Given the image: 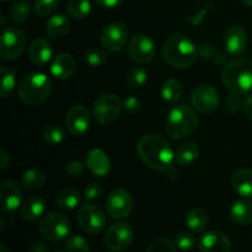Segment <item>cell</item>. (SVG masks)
<instances>
[{
	"label": "cell",
	"mask_w": 252,
	"mask_h": 252,
	"mask_svg": "<svg viewBox=\"0 0 252 252\" xmlns=\"http://www.w3.org/2000/svg\"><path fill=\"white\" fill-rule=\"evenodd\" d=\"M139 157L145 165L155 171L167 172L172 169L175 160L174 150L170 143L159 134H147L137 144Z\"/></svg>",
	"instance_id": "1"
},
{
	"label": "cell",
	"mask_w": 252,
	"mask_h": 252,
	"mask_svg": "<svg viewBox=\"0 0 252 252\" xmlns=\"http://www.w3.org/2000/svg\"><path fill=\"white\" fill-rule=\"evenodd\" d=\"M161 54L170 66L185 69L197 61L199 51L194 42L186 34L174 33L162 44Z\"/></svg>",
	"instance_id": "2"
},
{
	"label": "cell",
	"mask_w": 252,
	"mask_h": 252,
	"mask_svg": "<svg viewBox=\"0 0 252 252\" xmlns=\"http://www.w3.org/2000/svg\"><path fill=\"white\" fill-rule=\"evenodd\" d=\"M221 81L230 93H249L252 89V62L245 58L228 62L221 73Z\"/></svg>",
	"instance_id": "3"
},
{
	"label": "cell",
	"mask_w": 252,
	"mask_h": 252,
	"mask_svg": "<svg viewBox=\"0 0 252 252\" xmlns=\"http://www.w3.org/2000/svg\"><path fill=\"white\" fill-rule=\"evenodd\" d=\"M198 126V116L189 106H175L169 112L165 123V132L171 139L182 140L189 137Z\"/></svg>",
	"instance_id": "4"
},
{
	"label": "cell",
	"mask_w": 252,
	"mask_h": 252,
	"mask_svg": "<svg viewBox=\"0 0 252 252\" xmlns=\"http://www.w3.org/2000/svg\"><path fill=\"white\" fill-rule=\"evenodd\" d=\"M51 94V80L43 73H31L21 79L17 86L19 98L27 106L44 102Z\"/></svg>",
	"instance_id": "5"
},
{
	"label": "cell",
	"mask_w": 252,
	"mask_h": 252,
	"mask_svg": "<svg viewBox=\"0 0 252 252\" xmlns=\"http://www.w3.org/2000/svg\"><path fill=\"white\" fill-rule=\"evenodd\" d=\"M38 230L42 238L46 240L51 243H59L70 233V221L63 214L52 212L44 216L39 221Z\"/></svg>",
	"instance_id": "6"
},
{
	"label": "cell",
	"mask_w": 252,
	"mask_h": 252,
	"mask_svg": "<svg viewBox=\"0 0 252 252\" xmlns=\"http://www.w3.org/2000/svg\"><path fill=\"white\" fill-rule=\"evenodd\" d=\"M26 48V36L17 27H5L0 42V56L4 61H15Z\"/></svg>",
	"instance_id": "7"
},
{
	"label": "cell",
	"mask_w": 252,
	"mask_h": 252,
	"mask_svg": "<svg viewBox=\"0 0 252 252\" xmlns=\"http://www.w3.org/2000/svg\"><path fill=\"white\" fill-rule=\"evenodd\" d=\"M76 221L81 230L91 235L101 233L107 224L103 211L95 204H85L81 207L76 214Z\"/></svg>",
	"instance_id": "8"
},
{
	"label": "cell",
	"mask_w": 252,
	"mask_h": 252,
	"mask_svg": "<svg viewBox=\"0 0 252 252\" xmlns=\"http://www.w3.org/2000/svg\"><path fill=\"white\" fill-rule=\"evenodd\" d=\"M123 105L115 94H103L95 101L93 107L94 118L100 125H110L120 116Z\"/></svg>",
	"instance_id": "9"
},
{
	"label": "cell",
	"mask_w": 252,
	"mask_h": 252,
	"mask_svg": "<svg viewBox=\"0 0 252 252\" xmlns=\"http://www.w3.org/2000/svg\"><path fill=\"white\" fill-rule=\"evenodd\" d=\"M133 239H134V231L132 226L125 221H118L108 226L103 241L108 250L120 252L126 250L132 244Z\"/></svg>",
	"instance_id": "10"
},
{
	"label": "cell",
	"mask_w": 252,
	"mask_h": 252,
	"mask_svg": "<svg viewBox=\"0 0 252 252\" xmlns=\"http://www.w3.org/2000/svg\"><path fill=\"white\" fill-rule=\"evenodd\" d=\"M133 198L128 191L123 189H113L106 198V213L113 219H126L132 214Z\"/></svg>",
	"instance_id": "11"
},
{
	"label": "cell",
	"mask_w": 252,
	"mask_h": 252,
	"mask_svg": "<svg viewBox=\"0 0 252 252\" xmlns=\"http://www.w3.org/2000/svg\"><path fill=\"white\" fill-rule=\"evenodd\" d=\"M128 54L137 64H149L155 57V44L149 36L138 33L130 38L128 44Z\"/></svg>",
	"instance_id": "12"
},
{
	"label": "cell",
	"mask_w": 252,
	"mask_h": 252,
	"mask_svg": "<svg viewBox=\"0 0 252 252\" xmlns=\"http://www.w3.org/2000/svg\"><path fill=\"white\" fill-rule=\"evenodd\" d=\"M128 27L123 22L116 21L107 25L101 33V44L108 52H120L128 41Z\"/></svg>",
	"instance_id": "13"
},
{
	"label": "cell",
	"mask_w": 252,
	"mask_h": 252,
	"mask_svg": "<svg viewBox=\"0 0 252 252\" xmlns=\"http://www.w3.org/2000/svg\"><path fill=\"white\" fill-rule=\"evenodd\" d=\"M191 102L198 112L211 113L218 107L219 94L212 85H199L192 93Z\"/></svg>",
	"instance_id": "14"
},
{
	"label": "cell",
	"mask_w": 252,
	"mask_h": 252,
	"mask_svg": "<svg viewBox=\"0 0 252 252\" xmlns=\"http://www.w3.org/2000/svg\"><path fill=\"white\" fill-rule=\"evenodd\" d=\"M65 126L68 132L74 137H79L90 128V113L83 105H74L66 113Z\"/></svg>",
	"instance_id": "15"
},
{
	"label": "cell",
	"mask_w": 252,
	"mask_h": 252,
	"mask_svg": "<svg viewBox=\"0 0 252 252\" xmlns=\"http://www.w3.org/2000/svg\"><path fill=\"white\" fill-rule=\"evenodd\" d=\"M201 252H231V244L228 236L219 230H209L198 241Z\"/></svg>",
	"instance_id": "16"
},
{
	"label": "cell",
	"mask_w": 252,
	"mask_h": 252,
	"mask_svg": "<svg viewBox=\"0 0 252 252\" xmlns=\"http://www.w3.org/2000/svg\"><path fill=\"white\" fill-rule=\"evenodd\" d=\"M248 43V32H246L244 27L238 26V25L229 27L225 33V38H224L225 49L229 54H231V56H240L241 53L245 52Z\"/></svg>",
	"instance_id": "17"
},
{
	"label": "cell",
	"mask_w": 252,
	"mask_h": 252,
	"mask_svg": "<svg viewBox=\"0 0 252 252\" xmlns=\"http://www.w3.org/2000/svg\"><path fill=\"white\" fill-rule=\"evenodd\" d=\"M22 193L19 185L11 180H5L0 186V199L5 212H15L21 204Z\"/></svg>",
	"instance_id": "18"
},
{
	"label": "cell",
	"mask_w": 252,
	"mask_h": 252,
	"mask_svg": "<svg viewBox=\"0 0 252 252\" xmlns=\"http://www.w3.org/2000/svg\"><path fill=\"white\" fill-rule=\"evenodd\" d=\"M51 74L56 79L59 80H65L70 76L74 75L76 71V61L71 54L62 53L57 56L52 61L51 66H49Z\"/></svg>",
	"instance_id": "19"
},
{
	"label": "cell",
	"mask_w": 252,
	"mask_h": 252,
	"mask_svg": "<svg viewBox=\"0 0 252 252\" xmlns=\"http://www.w3.org/2000/svg\"><path fill=\"white\" fill-rule=\"evenodd\" d=\"M86 166L96 176H106L111 170V161L102 149H93L86 158Z\"/></svg>",
	"instance_id": "20"
},
{
	"label": "cell",
	"mask_w": 252,
	"mask_h": 252,
	"mask_svg": "<svg viewBox=\"0 0 252 252\" xmlns=\"http://www.w3.org/2000/svg\"><path fill=\"white\" fill-rule=\"evenodd\" d=\"M53 54L52 44L46 38H37L31 43L29 48V57L37 65L48 63Z\"/></svg>",
	"instance_id": "21"
},
{
	"label": "cell",
	"mask_w": 252,
	"mask_h": 252,
	"mask_svg": "<svg viewBox=\"0 0 252 252\" xmlns=\"http://www.w3.org/2000/svg\"><path fill=\"white\" fill-rule=\"evenodd\" d=\"M231 185L241 197H252V170L239 169L234 172Z\"/></svg>",
	"instance_id": "22"
},
{
	"label": "cell",
	"mask_w": 252,
	"mask_h": 252,
	"mask_svg": "<svg viewBox=\"0 0 252 252\" xmlns=\"http://www.w3.org/2000/svg\"><path fill=\"white\" fill-rule=\"evenodd\" d=\"M44 209H46V202L42 197H30L21 206V217L25 220L33 221L44 213Z\"/></svg>",
	"instance_id": "23"
},
{
	"label": "cell",
	"mask_w": 252,
	"mask_h": 252,
	"mask_svg": "<svg viewBox=\"0 0 252 252\" xmlns=\"http://www.w3.org/2000/svg\"><path fill=\"white\" fill-rule=\"evenodd\" d=\"M70 30V22L64 15H54L47 21L46 32L49 37L54 39L63 38Z\"/></svg>",
	"instance_id": "24"
},
{
	"label": "cell",
	"mask_w": 252,
	"mask_h": 252,
	"mask_svg": "<svg viewBox=\"0 0 252 252\" xmlns=\"http://www.w3.org/2000/svg\"><path fill=\"white\" fill-rule=\"evenodd\" d=\"M199 157V148L196 143L186 142L182 143L176 150L175 160L181 166H189L193 164Z\"/></svg>",
	"instance_id": "25"
},
{
	"label": "cell",
	"mask_w": 252,
	"mask_h": 252,
	"mask_svg": "<svg viewBox=\"0 0 252 252\" xmlns=\"http://www.w3.org/2000/svg\"><path fill=\"white\" fill-rule=\"evenodd\" d=\"M230 216L235 223L240 225H249L252 223V203L248 199L236 201L231 206Z\"/></svg>",
	"instance_id": "26"
},
{
	"label": "cell",
	"mask_w": 252,
	"mask_h": 252,
	"mask_svg": "<svg viewBox=\"0 0 252 252\" xmlns=\"http://www.w3.org/2000/svg\"><path fill=\"white\" fill-rule=\"evenodd\" d=\"M185 221H186V225L189 231H192L193 234H199L203 233L208 225V216L203 209L194 208L186 214Z\"/></svg>",
	"instance_id": "27"
},
{
	"label": "cell",
	"mask_w": 252,
	"mask_h": 252,
	"mask_svg": "<svg viewBox=\"0 0 252 252\" xmlns=\"http://www.w3.org/2000/svg\"><path fill=\"white\" fill-rule=\"evenodd\" d=\"M80 193L74 189H65L61 191L57 196L56 202L57 206L63 211H71L76 208L80 203Z\"/></svg>",
	"instance_id": "28"
},
{
	"label": "cell",
	"mask_w": 252,
	"mask_h": 252,
	"mask_svg": "<svg viewBox=\"0 0 252 252\" xmlns=\"http://www.w3.org/2000/svg\"><path fill=\"white\" fill-rule=\"evenodd\" d=\"M182 96V85L176 79H167L161 86V97L165 102L174 103Z\"/></svg>",
	"instance_id": "29"
},
{
	"label": "cell",
	"mask_w": 252,
	"mask_h": 252,
	"mask_svg": "<svg viewBox=\"0 0 252 252\" xmlns=\"http://www.w3.org/2000/svg\"><path fill=\"white\" fill-rule=\"evenodd\" d=\"M46 182V174L42 170L31 169L27 170L22 176V185L29 191H37Z\"/></svg>",
	"instance_id": "30"
},
{
	"label": "cell",
	"mask_w": 252,
	"mask_h": 252,
	"mask_svg": "<svg viewBox=\"0 0 252 252\" xmlns=\"http://www.w3.org/2000/svg\"><path fill=\"white\" fill-rule=\"evenodd\" d=\"M91 2L89 0H69L66 4V12L74 19H86L91 14Z\"/></svg>",
	"instance_id": "31"
},
{
	"label": "cell",
	"mask_w": 252,
	"mask_h": 252,
	"mask_svg": "<svg viewBox=\"0 0 252 252\" xmlns=\"http://www.w3.org/2000/svg\"><path fill=\"white\" fill-rule=\"evenodd\" d=\"M31 16V4L27 0H17L10 9V17L14 22L22 24Z\"/></svg>",
	"instance_id": "32"
},
{
	"label": "cell",
	"mask_w": 252,
	"mask_h": 252,
	"mask_svg": "<svg viewBox=\"0 0 252 252\" xmlns=\"http://www.w3.org/2000/svg\"><path fill=\"white\" fill-rule=\"evenodd\" d=\"M0 76H1L0 96L5 98L14 91L15 86H16V75H15V71L11 68L2 66L0 69Z\"/></svg>",
	"instance_id": "33"
},
{
	"label": "cell",
	"mask_w": 252,
	"mask_h": 252,
	"mask_svg": "<svg viewBox=\"0 0 252 252\" xmlns=\"http://www.w3.org/2000/svg\"><path fill=\"white\" fill-rule=\"evenodd\" d=\"M199 51V57H202L206 61H211L213 63L217 64H223L225 62V54L224 52H221L220 49L217 48L216 46L211 43L202 44L198 48Z\"/></svg>",
	"instance_id": "34"
},
{
	"label": "cell",
	"mask_w": 252,
	"mask_h": 252,
	"mask_svg": "<svg viewBox=\"0 0 252 252\" xmlns=\"http://www.w3.org/2000/svg\"><path fill=\"white\" fill-rule=\"evenodd\" d=\"M126 81L130 89H140L148 81V71L142 66H135L128 71Z\"/></svg>",
	"instance_id": "35"
},
{
	"label": "cell",
	"mask_w": 252,
	"mask_h": 252,
	"mask_svg": "<svg viewBox=\"0 0 252 252\" xmlns=\"http://www.w3.org/2000/svg\"><path fill=\"white\" fill-rule=\"evenodd\" d=\"M84 59H85L86 64L93 68H97V66L103 65L107 61V54L103 49L98 48V47H91L84 54Z\"/></svg>",
	"instance_id": "36"
},
{
	"label": "cell",
	"mask_w": 252,
	"mask_h": 252,
	"mask_svg": "<svg viewBox=\"0 0 252 252\" xmlns=\"http://www.w3.org/2000/svg\"><path fill=\"white\" fill-rule=\"evenodd\" d=\"M175 245L181 251H191L198 245L196 236L192 231H181L175 236Z\"/></svg>",
	"instance_id": "37"
},
{
	"label": "cell",
	"mask_w": 252,
	"mask_h": 252,
	"mask_svg": "<svg viewBox=\"0 0 252 252\" xmlns=\"http://www.w3.org/2000/svg\"><path fill=\"white\" fill-rule=\"evenodd\" d=\"M64 137H65V133L58 126H48V127L44 128L43 130V138L48 144L51 145H57L61 144L64 140Z\"/></svg>",
	"instance_id": "38"
},
{
	"label": "cell",
	"mask_w": 252,
	"mask_h": 252,
	"mask_svg": "<svg viewBox=\"0 0 252 252\" xmlns=\"http://www.w3.org/2000/svg\"><path fill=\"white\" fill-rule=\"evenodd\" d=\"M59 6V0H36L34 11L39 16H49Z\"/></svg>",
	"instance_id": "39"
},
{
	"label": "cell",
	"mask_w": 252,
	"mask_h": 252,
	"mask_svg": "<svg viewBox=\"0 0 252 252\" xmlns=\"http://www.w3.org/2000/svg\"><path fill=\"white\" fill-rule=\"evenodd\" d=\"M65 249L68 252H89L90 245H89V241L85 238L75 235L66 240Z\"/></svg>",
	"instance_id": "40"
},
{
	"label": "cell",
	"mask_w": 252,
	"mask_h": 252,
	"mask_svg": "<svg viewBox=\"0 0 252 252\" xmlns=\"http://www.w3.org/2000/svg\"><path fill=\"white\" fill-rule=\"evenodd\" d=\"M147 252H177L176 245L167 238H158L148 248Z\"/></svg>",
	"instance_id": "41"
},
{
	"label": "cell",
	"mask_w": 252,
	"mask_h": 252,
	"mask_svg": "<svg viewBox=\"0 0 252 252\" xmlns=\"http://www.w3.org/2000/svg\"><path fill=\"white\" fill-rule=\"evenodd\" d=\"M102 193H103L102 187H101L98 184H96V182H91V184H89L88 186H86L85 193L84 194H85L86 201L94 202L100 199L101 196H102Z\"/></svg>",
	"instance_id": "42"
},
{
	"label": "cell",
	"mask_w": 252,
	"mask_h": 252,
	"mask_svg": "<svg viewBox=\"0 0 252 252\" xmlns=\"http://www.w3.org/2000/svg\"><path fill=\"white\" fill-rule=\"evenodd\" d=\"M243 100H241V95L240 94H234L231 93L230 96L226 98V102H225V107L229 112L234 113V112H238L239 110L243 106Z\"/></svg>",
	"instance_id": "43"
},
{
	"label": "cell",
	"mask_w": 252,
	"mask_h": 252,
	"mask_svg": "<svg viewBox=\"0 0 252 252\" xmlns=\"http://www.w3.org/2000/svg\"><path fill=\"white\" fill-rule=\"evenodd\" d=\"M123 108L127 111L128 113H135L139 111L140 108V101L134 96H129L123 101Z\"/></svg>",
	"instance_id": "44"
},
{
	"label": "cell",
	"mask_w": 252,
	"mask_h": 252,
	"mask_svg": "<svg viewBox=\"0 0 252 252\" xmlns=\"http://www.w3.org/2000/svg\"><path fill=\"white\" fill-rule=\"evenodd\" d=\"M84 171V164L81 161H70L66 165V172H68L70 176H80Z\"/></svg>",
	"instance_id": "45"
},
{
	"label": "cell",
	"mask_w": 252,
	"mask_h": 252,
	"mask_svg": "<svg viewBox=\"0 0 252 252\" xmlns=\"http://www.w3.org/2000/svg\"><path fill=\"white\" fill-rule=\"evenodd\" d=\"M122 1L123 0H96V2L103 9H115L122 4Z\"/></svg>",
	"instance_id": "46"
},
{
	"label": "cell",
	"mask_w": 252,
	"mask_h": 252,
	"mask_svg": "<svg viewBox=\"0 0 252 252\" xmlns=\"http://www.w3.org/2000/svg\"><path fill=\"white\" fill-rule=\"evenodd\" d=\"M243 108H244V112H245L246 117H248L249 120L252 121V94L245 98V101H244V103H243Z\"/></svg>",
	"instance_id": "47"
},
{
	"label": "cell",
	"mask_w": 252,
	"mask_h": 252,
	"mask_svg": "<svg viewBox=\"0 0 252 252\" xmlns=\"http://www.w3.org/2000/svg\"><path fill=\"white\" fill-rule=\"evenodd\" d=\"M10 165V155L5 150H0V169L5 170Z\"/></svg>",
	"instance_id": "48"
},
{
	"label": "cell",
	"mask_w": 252,
	"mask_h": 252,
	"mask_svg": "<svg viewBox=\"0 0 252 252\" xmlns=\"http://www.w3.org/2000/svg\"><path fill=\"white\" fill-rule=\"evenodd\" d=\"M0 252H10V251L7 250V248L4 245V244H1V245H0Z\"/></svg>",
	"instance_id": "49"
},
{
	"label": "cell",
	"mask_w": 252,
	"mask_h": 252,
	"mask_svg": "<svg viewBox=\"0 0 252 252\" xmlns=\"http://www.w3.org/2000/svg\"><path fill=\"white\" fill-rule=\"evenodd\" d=\"M241 1H243L245 5H248V6L252 7V0H241Z\"/></svg>",
	"instance_id": "50"
},
{
	"label": "cell",
	"mask_w": 252,
	"mask_h": 252,
	"mask_svg": "<svg viewBox=\"0 0 252 252\" xmlns=\"http://www.w3.org/2000/svg\"><path fill=\"white\" fill-rule=\"evenodd\" d=\"M2 1H10V0H2Z\"/></svg>",
	"instance_id": "51"
},
{
	"label": "cell",
	"mask_w": 252,
	"mask_h": 252,
	"mask_svg": "<svg viewBox=\"0 0 252 252\" xmlns=\"http://www.w3.org/2000/svg\"><path fill=\"white\" fill-rule=\"evenodd\" d=\"M53 252H62V251H53Z\"/></svg>",
	"instance_id": "52"
}]
</instances>
